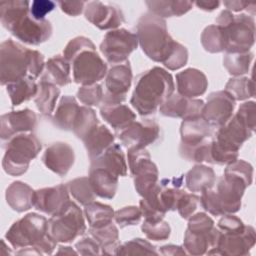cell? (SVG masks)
<instances>
[{"label":"cell","instance_id":"1","mask_svg":"<svg viewBox=\"0 0 256 256\" xmlns=\"http://www.w3.org/2000/svg\"><path fill=\"white\" fill-rule=\"evenodd\" d=\"M30 3L26 0L3 1L0 3L2 26L15 38L28 45H40L52 35L50 21L36 20L30 14Z\"/></svg>","mask_w":256,"mask_h":256},{"label":"cell","instance_id":"2","mask_svg":"<svg viewBox=\"0 0 256 256\" xmlns=\"http://www.w3.org/2000/svg\"><path fill=\"white\" fill-rule=\"evenodd\" d=\"M174 89L172 75L165 69L155 66L136 77L130 104L141 116L154 114L174 93Z\"/></svg>","mask_w":256,"mask_h":256},{"label":"cell","instance_id":"3","mask_svg":"<svg viewBox=\"0 0 256 256\" xmlns=\"http://www.w3.org/2000/svg\"><path fill=\"white\" fill-rule=\"evenodd\" d=\"M45 68L44 56L37 50L24 47L12 39L0 45V82L2 86L31 76L36 79Z\"/></svg>","mask_w":256,"mask_h":256},{"label":"cell","instance_id":"4","mask_svg":"<svg viewBox=\"0 0 256 256\" xmlns=\"http://www.w3.org/2000/svg\"><path fill=\"white\" fill-rule=\"evenodd\" d=\"M63 56L72 65L73 81L81 86L96 84L107 74L106 62L87 37L78 36L71 39L64 48Z\"/></svg>","mask_w":256,"mask_h":256},{"label":"cell","instance_id":"5","mask_svg":"<svg viewBox=\"0 0 256 256\" xmlns=\"http://www.w3.org/2000/svg\"><path fill=\"white\" fill-rule=\"evenodd\" d=\"M136 35L142 51L148 58L164 66L177 51L180 43L168 33L166 20L150 12L143 14L136 25Z\"/></svg>","mask_w":256,"mask_h":256},{"label":"cell","instance_id":"6","mask_svg":"<svg viewBox=\"0 0 256 256\" xmlns=\"http://www.w3.org/2000/svg\"><path fill=\"white\" fill-rule=\"evenodd\" d=\"M215 189L209 188L201 192V207L214 216L233 214L240 210L241 200L248 184L241 178L224 173L216 179Z\"/></svg>","mask_w":256,"mask_h":256},{"label":"cell","instance_id":"7","mask_svg":"<svg viewBox=\"0 0 256 256\" xmlns=\"http://www.w3.org/2000/svg\"><path fill=\"white\" fill-rule=\"evenodd\" d=\"M47 219L37 213H28L15 221L8 229L5 238L15 249L35 247L42 254H52L57 242L47 233Z\"/></svg>","mask_w":256,"mask_h":256},{"label":"cell","instance_id":"8","mask_svg":"<svg viewBox=\"0 0 256 256\" xmlns=\"http://www.w3.org/2000/svg\"><path fill=\"white\" fill-rule=\"evenodd\" d=\"M220 30L226 53L249 52L255 42V21L249 14L234 15L223 10L215 20Z\"/></svg>","mask_w":256,"mask_h":256},{"label":"cell","instance_id":"9","mask_svg":"<svg viewBox=\"0 0 256 256\" xmlns=\"http://www.w3.org/2000/svg\"><path fill=\"white\" fill-rule=\"evenodd\" d=\"M3 143L5 154L2 167L10 176L23 175L42 148L40 140L33 133L17 134Z\"/></svg>","mask_w":256,"mask_h":256},{"label":"cell","instance_id":"10","mask_svg":"<svg viewBox=\"0 0 256 256\" xmlns=\"http://www.w3.org/2000/svg\"><path fill=\"white\" fill-rule=\"evenodd\" d=\"M188 220L184 234V248L190 255L207 254L208 251L216 247L220 230L215 227L213 219L204 212H198Z\"/></svg>","mask_w":256,"mask_h":256},{"label":"cell","instance_id":"11","mask_svg":"<svg viewBox=\"0 0 256 256\" xmlns=\"http://www.w3.org/2000/svg\"><path fill=\"white\" fill-rule=\"evenodd\" d=\"M85 232L83 213L71 200L60 213L51 216L47 221V233L55 242L70 243Z\"/></svg>","mask_w":256,"mask_h":256},{"label":"cell","instance_id":"12","mask_svg":"<svg viewBox=\"0 0 256 256\" xmlns=\"http://www.w3.org/2000/svg\"><path fill=\"white\" fill-rule=\"evenodd\" d=\"M127 157L136 192L144 197L158 184L157 166L145 148H128Z\"/></svg>","mask_w":256,"mask_h":256},{"label":"cell","instance_id":"13","mask_svg":"<svg viewBox=\"0 0 256 256\" xmlns=\"http://www.w3.org/2000/svg\"><path fill=\"white\" fill-rule=\"evenodd\" d=\"M138 37L125 28L110 30L100 44V51L110 64L117 65L128 61L129 55L137 49Z\"/></svg>","mask_w":256,"mask_h":256},{"label":"cell","instance_id":"14","mask_svg":"<svg viewBox=\"0 0 256 256\" xmlns=\"http://www.w3.org/2000/svg\"><path fill=\"white\" fill-rule=\"evenodd\" d=\"M132 79L133 74L129 61L122 64L113 65L107 71V74L105 76V90L102 103H123L126 100L127 93L131 87Z\"/></svg>","mask_w":256,"mask_h":256},{"label":"cell","instance_id":"15","mask_svg":"<svg viewBox=\"0 0 256 256\" xmlns=\"http://www.w3.org/2000/svg\"><path fill=\"white\" fill-rule=\"evenodd\" d=\"M255 230L252 226L244 225L243 228L230 232L220 231L216 247L208 251L207 254L229 256L248 255L251 248L255 245Z\"/></svg>","mask_w":256,"mask_h":256},{"label":"cell","instance_id":"16","mask_svg":"<svg viewBox=\"0 0 256 256\" xmlns=\"http://www.w3.org/2000/svg\"><path fill=\"white\" fill-rule=\"evenodd\" d=\"M253 130L237 115H233L224 125L216 129L214 143L228 152H239L243 143L251 138Z\"/></svg>","mask_w":256,"mask_h":256},{"label":"cell","instance_id":"17","mask_svg":"<svg viewBox=\"0 0 256 256\" xmlns=\"http://www.w3.org/2000/svg\"><path fill=\"white\" fill-rule=\"evenodd\" d=\"M124 147L145 148L156 143L160 138V126L151 119L134 121L128 127L117 133Z\"/></svg>","mask_w":256,"mask_h":256},{"label":"cell","instance_id":"18","mask_svg":"<svg viewBox=\"0 0 256 256\" xmlns=\"http://www.w3.org/2000/svg\"><path fill=\"white\" fill-rule=\"evenodd\" d=\"M235 100L225 90L212 92L204 103L201 116L213 128L224 125L232 116Z\"/></svg>","mask_w":256,"mask_h":256},{"label":"cell","instance_id":"19","mask_svg":"<svg viewBox=\"0 0 256 256\" xmlns=\"http://www.w3.org/2000/svg\"><path fill=\"white\" fill-rule=\"evenodd\" d=\"M84 15L91 24L100 30H115L125 21L124 14L117 5L101 1L86 2Z\"/></svg>","mask_w":256,"mask_h":256},{"label":"cell","instance_id":"20","mask_svg":"<svg viewBox=\"0 0 256 256\" xmlns=\"http://www.w3.org/2000/svg\"><path fill=\"white\" fill-rule=\"evenodd\" d=\"M0 122L2 142H6L11 137L20 133H32L38 124L37 115L28 108L3 114Z\"/></svg>","mask_w":256,"mask_h":256},{"label":"cell","instance_id":"21","mask_svg":"<svg viewBox=\"0 0 256 256\" xmlns=\"http://www.w3.org/2000/svg\"><path fill=\"white\" fill-rule=\"evenodd\" d=\"M69 201L67 186L59 184L36 190L33 197V207L40 212L53 216L60 213Z\"/></svg>","mask_w":256,"mask_h":256},{"label":"cell","instance_id":"22","mask_svg":"<svg viewBox=\"0 0 256 256\" xmlns=\"http://www.w3.org/2000/svg\"><path fill=\"white\" fill-rule=\"evenodd\" d=\"M204 101L201 99L187 98L178 93H173L158 110L165 117L186 120L201 116Z\"/></svg>","mask_w":256,"mask_h":256},{"label":"cell","instance_id":"23","mask_svg":"<svg viewBox=\"0 0 256 256\" xmlns=\"http://www.w3.org/2000/svg\"><path fill=\"white\" fill-rule=\"evenodd\" d=\"M41 160L46 168L63 177L72 168L75 162V153L68 143L55 142L46 148Z\"/></svg>","mask_w":256,"mask_h":256},{"label":"cell","instance_id":"24","mask_svg":"<svg viewBox=\"0 0 256 256\" xmlns=\"http://www.w3.org/2000/svg\"><path fill=\"white\" fill-rule=\"evenodd\" d=\"M176 84L178 94L187 98H196L206 92L208 80L202 71L188 68L176 74Z\"/></svg>","mask_w":256,"mask_h":256},{"label":"cell","instance_id":"25","mask_svg":"<svg viewBox=\"0 0 256 256\" xmlns=\"http://www.w3.org/2000/svg\"><path fill=\"white\" fill-rule=\"evenodd\" d=\"M211 127L202 116L183 120L180 126V144L187 146H195L204 140L212 137Z\"/></svg>","mask_w":256,"mask_h":256},{"label":"cell","instance_id":"26","mask_svg":"<svg viewBox=\"0 0 256 256\" xmlns=\"http://www.w3.org/2000/svg\"><path fill=\"white\" fill-rule=\"evenodd\" d=\"M89 181L96 196L103 199H112L118 188V176L112 172L97 167H90Z\"/></svg>","mask_w":256,"mask_h":256},{"label":"cell","instance_id":"27","mask_svg":"<svg viewBox=\"0 0 256 256\" xmlns=\"http://www.w3.org/2000/svg\"><path fill=\"white\" fill-rule=\"evenodd\" d=\"M90 167L104 168L118 177L126 176L128 169L124 152L117 143H113L103 154L90 161Z\"/></svg>","mask_w":256,"mask_h":256},{"label":"cell","instance_id":"28","mask_svg":"<svg viewBox=\"0 0 256 256\" xmlns=\"http://www.w3.org/2000/svg\"><path fill=\"white\" fill-rule=\"evenodd\" d=\"M101 117L115 130L116 134L128 127L136 119V114L122 103L104 104L100 106Z\"/></svg>","mask_w":256,"mask_h":256},{"label":"cell","instance_id":"29","mask_svg":"<svg viewBox=\"0 0 256 256\" xmlns=\"http://www.w3.org/2000/svg\"><path fill=\"white\" fill-rule=\"evenodd\" d=\"M71 65L61 55H55L45 63L40 81H46L57 86H66L71 83Z\"/></svg>","mask_w":256,"mask_h":256},{"label":"cell","instance_id":"30","mask_svg":"<svg viewBox=\"0 0 256 256\" xmlns=\"http://www.w3.org/2000/svg\"><path fill=\"white\" fill-rule=\"evenodd\" d=\"M34 192L28 184L15 181L6 189V202L12 210L18 213L25 212L33 207Z\"/></svg>","mask_w":256,"mask_h":256},{"label":"cell","instance_id":"31","mask_svg":"<svg viewBox=\"0 0 256 256\" xmlns=\"http://www.w3.org/2000/svg\"><path fill=\"white\" fill-rule=\"evenodd\" d=\"M114 135L105 125L99 124L94 128L83 140L90 161L103 154L114 143Z\"/></svg>","mask_w":256,"mask_h":256},{"label":"cell","instance_id":"32","mask_svg":"<svg viewBox=\"0 0 256 256\" xmlns=\"http://www.w3.org/2000/svg\"><path fill=\"white\" fill-rule=\"evenodd\" d=\"M194 2L187 0H151L145 1L148 12L161 18L180 17L192 9Z\"/></svg>","mask_w":256,"mask_h":256},{"label":"cell","instance_id":"33","mask_svg":"<svg viewBox=\"0 0 256 256\" xmlns=\"http://www.w3.org/2000/svg\"><path fill=\"white\" fill-rule=\"evenodd\" d=\"M80 106L73 96H62L52 116V123L61 130L72 131V126Z\"/></svg>","mask_w":256,"mask_h":256},{"label":"cell","instance_id":"34","mask_svg":"<svg viewBox=\"0 0 256 256\" xmlns=\"http://www.w3.org/2000/svg\"><path fill=\"white\" fill-rule=\"evenodd\" d=\"M215 181L214 170L205 165H195L185 175L186 188L191 192H202L212 188Z\"/></svg>","mask_w":256,"mask_h":256},{"label":"cell","instance_id":"35","mask_svg":"<svg viewBox=\"0 0 256 256\" xmlns=\"http://www.w3.org/2000/svg\"><path fill=\"white\" fill-rule=\"evenodd\" d=\"M90 236L100 245L101 254L117 255L120 247L119 231L115 224L110 223L100 228H90Z\"/></svg>","mask_w":256,"mask_h":256},{"label":"cell","instance_id":"36","mask_svg":"<svg viewBox=\"0 0 256 256\" xmlns=\"http://www.w3.org/2000/svg\"><path fill=\"white\" fill-rule=\"evenodd\" d=\"M37 90L38 84L31 76L23 77L6 85V91L13 106H18L35 97Z\"/></svg>","mask_w":256,"mask_h":256},{"label":"cell","instance_id":"37","mask_svg":"<svg viewBox=\"0 0 256 256\" xmlns=\"http://www.w3.org/2000/svg\"><path fill=\"white\" fill-rule=\"evenodd\" d=\"M59 95L60 89L57 85L46 81H40L38 83V90L34 97V102L43 116H50L54 112Z\"/></svg>","mask_w":256,"mask_h":256},{"label":"cell","instance_id":"38","mask_svg":"<svg viewBox=\"0 0 256 256\" xmlns=\"http://www.w3.org/2000/svg\"><path fill=\"white\" fill-rule=\"evenodd\" d=\"M114 213L111 206L95 201L86 205L84 209V214L90 228H100L112 223Z\"/></svg>","mask_w":256,"mask_h":256},{"label":"cell","instance_id":"39","mask_svg":"<svg viewBox=\"0 0 256 256\" xmlns=\"http://www.w3.org/2000/svg\"><path fill=\"white\" fill-rule=\"evenodd\" d=\"M98 125L99 121L95 111L88 106H80L72 126V131L78 139L83 141Z\"/></svg>","mask_w":256,"mask_h":256},{"label":"cell","instance_id":"40","mask_svg":"<svg viewBox=\"0 0 256 256\" xmlns=\"http://www.w3.org/2000/svg\"><path fill=\"white\" fill-rule=\"evenodd\" d=\"M236 101H243L255 96V84L252 77L230 78L224 89Z\"/></svg>","mask_w":256,"mask_h":256},{"label":"cell","instance_id":"41","mask_svg":"<svg viewBox=\"0 0 256 256\" xmlns=\"http://www.w3.org/2000/svg\"><path fill=\"white\" fill-rule=\"evenodd\" d=\"M254 54L252 52L245 53H225L223 57V66L228 73L235 77H240L248 73L252 63Z\"/></svg>","mask_w":256,"mask_h":256},{"label":"cell","instance_id":"42","mask_svg":"<svg viewBox=\"0 0 256 256\" xmlns=\"http://www.w3.org/2000/svg\"><path fill=\"white\" fill-rule=\"evenodd\" d=\"M66 186L72 197L83 206L94 202L96 198V194L92 189L88 177L75 178L69 181Z\"/></svg>","mask_w":256,"mask_h":256},{"label":"cell","instance_id":"43","mask_svg":"<svg viewBox=\"0 0 256 256\" xmlns=\"http://www.w3.org/2000/svg\"><path fill=\"white\" fill-rule=\"evenodd\" d=\"M212 139H213V137L208 138L195 146H187V145L180 144V146H179L180 156L183 159L190 161V162H196V163L207 162V163H209Z\"/></svg>","mask_w":256,"mask_h":256},{"label":"cell","instance_id":"44","mask_svg":"<svg viewBox=\"0 0 256 256\" xmlns=\"http://www.w3.org/2000/svg\"><path fill=\"white\" fill-rule=\"evenodd\" d=\"M201 44L205 51L209 53H219L224 51L223 40L217 25L207 26L201 34Z\"/></svg>","mask_w":256,"mask_h":256},{"label":"cell","instance_id":"45","mask_svg":"<svg viewBox=\"0 0 256 256\" xmlns=\"http://www.w3.org/2000/svg\"><path fill=\"white\" fill-rule=\"evenodd\" d=\"M138 254L158 255V252L150 242L141 238H135L128 242H125L124 244L120 245L119 250L117 252V255H138Z\"/></svg>","mask_w":256,"mask_h":256},{"label":"cell","instance_id":"46","mask_svg":"<svg viewBox=\"0 0 256 256\" xmlns=\"http://www.w3.org/2000/svg\"><path fill=\"white\" fill-rule=\"evenodd\" d=\"M104 91L100 84L81 86L77 91L78 100L85 106H99L103 101Z\"/></svg>","mask_w":256,"mask_h":256},{"label":"cell","instance_id":"47","mask_svg":"<svg viewBox=\"0 0 256 256\" xmlns=\"http://www.w3.org/2000/svg\"><path fill=\"white\" fill-rule=\"evenodd\" d=\"M141 230L146 235V237L153 241H163L169 238L171 233V228L168 222L160 220L157 222H143Z\"/></svg>","mask_w":256,"mask_h":256},{"label":"cell","instance_id":"48","mask_svg":"<svg viewBox=\"0 0 256 256\" xmlns=\"http://www.w3.org/2000/svg\"><path fill=\"white\" fill-rule=\"evenodd\" d=\"M142 217V212L139 207L136 206H126L114 213V220L120 226L124 228L126 226L137 225Z\"/></svg>","mask_w":256,"mask_h":256},{"label":"cell","instance_id":"49","mask_svg":"<svg viewBox=\"0 0 256 256\" xmlns=\"http://www.w3.org/2000/svg\"><path fill=\"white\" fill-rule=\"evenodd\" d=\"M199 207H201L200 197L195 194L185 192L178 202L177 210L183 219H189L195 214Z\"/></svg>","mask_w":256,"mask_h":256},{"label":"cell","instance_id":"50","mask_svg":"<svg viewBox=\"0 0 256 256\" xmlns=\"http://www.w3.org/2000/svg\"><path fill=\"white\" fill-rule=\"evenodd\" d=\"M224 173L232 174L243 179L248 184V186L251 185L253 180V167L251 164L242 159H237L233 163L227 165Z\"/></svg>","mask_w":256,"mask_h":256},{"label":"cell","instance_id":"51","mask_svg":"<svg viewBox=\"0 0 256 256\" xmlns=\"http://www.w3.org/2000/svg\"><path fill=\"white\" fill-rule=\"evenodd\" d=\"M56 6V3L50 0H34L30 3V14L36 20H44Z\"/></svg>","mask_w":256,"mask_h":256},{"label":"cell","instance_id":"52","mask_svg":"<svg viewBox=\"0 0 256 256\" xmlns=\"http://www.w3.org/2000/svg\"><path fill=\"white\" fill-rule=\"evenodd\" d=\"M256 109L254 101H247L242 103L236 114L249 126L251 130H255V119H256Z\"/></svg>","mask_w":256,"mask_h":256},{"label":"cell","instance_id":"53","mask_svg":"<svg viewBox=\"0 0 256 256\" xmlns=\"http://www.w3.org/2000/svg\"><path fill=\"white\" fill-rule=\"evenodd\" d=\"M76 251L81 255H98L101 254L100 245L93 237H85L75 245Z\"/></svg>","mask_w":256,"mask_h":256},{"label":"cell","instance_id":"54","mask_svg":"<svg viewBox=\"0 0 256 256\" xmlns=\"http://www.w3.org/2000/svg\"><path fill=\"white\" fill-rule=\"evenodd\" d=\"M244 227V223L240 218L234 216L233 214H225L222 215L220 220L218 221L217 228L221 232H230L241 229Z\"/></svg>","mask_w":256,"mask_h":256},{"label":"cell","instance_id":"55","mask_svg":"<svg viewBox=\"0 0 256 256\" xmlns=\"http://www.w3.org/2000/svg\"><path fill=\"white\" fill-rule=\"evenodd\" d=\"M60 9L67 15L76 17L82 13L85 8V1H59Z\"/></svg>","mask_w":256,"mask_h":256},{"label":"cell","instance_id":"56","mask_svg":"<svg viewBox=\"0 0 256 256\" xmlns=\"http://www.w3.org/2000/svg\"><path fill=\"white\" fill-rule=\"evenodd\" d=\"M223 5L227 8V10L231 12H240L242 10H247L250 11L251 16L255 15V8L256 4L252 2H247V1H224Z\"/></svg>","mask_w":256,"mask_h":256},{"label":"cell","instance_id":"57","mask_svg":"<svg viewBox=\"0 0 256 256\" xmlns=\"http://www.w3.org/2000/svg\"><path fill=\"white\" fill-rule=\"evenodd\" d=\"M159 253L162 255H183L186 252L182 247L176 245H165L160 247Z\"/></svg>","mask_w":256,"mask_h":256},{"label":"cell","instance_id":"58","mask_svg":"<svg viewBox=\"0 0 256 256\" xmlns=\"http://www.w3.org/2000/svg\"><path fill=\"white\" fill-rule=\"evenodd\" d=\"M194 4L201 10L203 11H207V12H211L215 9H217L220 5L219 1H196L194 2Z\"/></svg>","mask_w":256,"mask_h":256},{"label":"cell","instance_id":"59","mask_svg":"<svg viewBox=\"0 0 256 256\" xmlns=\"http://www.w3.org/2000/svg\"><path fill=\"white\" fill-rule=\"evenodd\" d=\"M56 254H78L77 251H74L69 246H59V250L56 252Z\"/></svg>","mask_w":256,"mask_h":256},{"label":"cell","instance_id":"60","mask_svg":"<svg viewBox=\"0 0 256 256\" xmlns=\"http://www.w3.org/2000/svg\"><path fill=\"white\" fill-rule=\"evenodd\" d=\"M1 244H2V248L0 250V255H10L12 254L11 252V249L8 247V245L6 244L5 240H1Z\"/></svg>","mask_w":256,"mask_h":256}]
</instances>
